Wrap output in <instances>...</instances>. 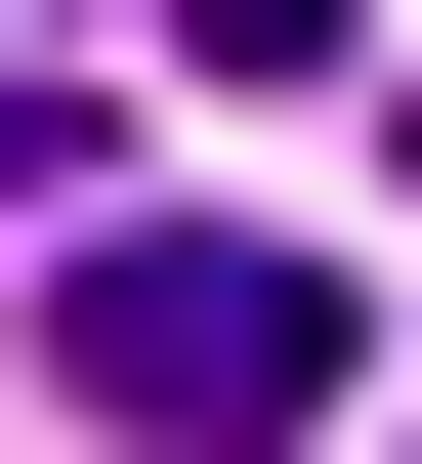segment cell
<instances>
[{
  "mask_svg": "<svg viewBox=\"0 0 422 464\" xmlns=\"http://www.w3.org/2000/svg\"><path fill=\"white\" fill-rule=\"evenodd\" d=\"M43 380H84V422H338V254H253V211H84V254H43Z\"/></svg>",
  "mask_w": 422,
  "mask_h": 464,
  "instance_id": "obj_1",
  "label": "cell"
}]
</instances>
